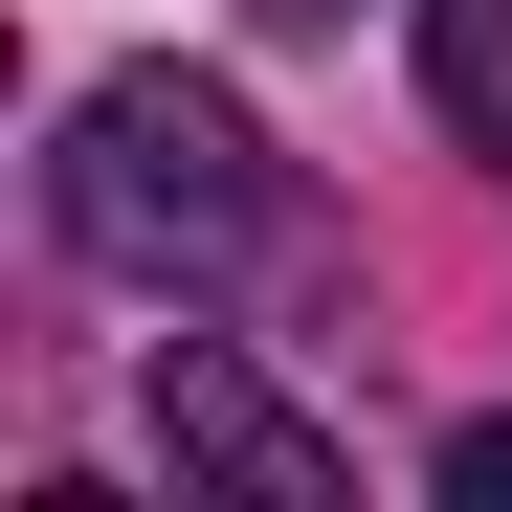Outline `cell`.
<instances>
[{
  "label": "cell",
  "instance_id": "obj_1",
  "mask_svg": "<svg viewBox=\"0 0 512 512\" xmlns=\"http://www.w3.org/2000/svg\"><path fill=\"white\" fill-rule=\"evenodd\" d=\"M45 223L90 245V268H134V290H201V268H245V245L290 223V179H268V134L223 90L112 67V90L67 112V156H45Z\"/></svg>",
  "mask_w": 512,
  "mask_h": 512
},
{
  "label": "cell",
  "instance_id": "obj_2",
  "mask_svg": "<svg viewBox=\"0 0 512 512\" xmlns=\"http://www.w3.org/2000/svg\"><path fill=\"white\" fill-rule=\"evenodd\" d=\"M156 446H179V490H245V512H334V490H357L268 379L223 357V334H179V357H156Z\"/></svg>",
  "mask_w": 512,
  "mask_h": 512
},
{
  "label": "cell",
  "instance_id": "obj_3",
  "mask_svg": "<svg viewBox=\"0 0 512 512\" xmlns=\"http://www.w3.org/2000/svg\"><path fill=\"white\" fill-rule=\"evenodd\" d=\"M423 67H446V112L512 156V0H423Z\"/></svg>",
  "mask_w": 512,
  "mask_h": 512
},
{
  "label": "cell",
  "instance_id": "obj_4",
  "mask_svg": "<svg viewBox=\"0 0 512 512\" xmlns=\"http://www.w3.org/2000/svg\"><path fill=\"white\" fill-rule=\"evenodd\" d=\"M446 490H468V512H512V423H446Z\"/></svg>",
  "mask_w": 512,
  "mask_h": 512
}]
</instances>
